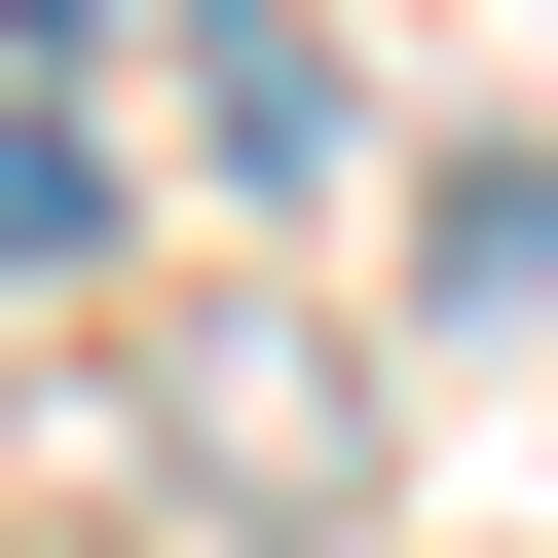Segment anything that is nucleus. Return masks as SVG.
<instances>
[{
  "label": "nucleus",
  "instance_id": "obj_1",
  "mask_svg": "<svg viewBox=\"0 0 558 558\" xmlns=\"http://www.w3.org/2000/svg\"><path fill=\"white\" fill-rule=\"evenodd\" d=\"M75 223H112V186H75V149H38V112H0V260H75Z\"/></svg>",
  "mask_w": 558,
  "mask_h": 558
},
{
  "label": "nucleus",
  "instance_id": "obj_2",
  "mask_svg": "<svg viewBox=\"0 0 558 558\" xmlns=\"http://www.w3.org/2000/svg\"><path fill=\"white\" fill-rule=\"evenodd\" d=\"M0 38H112V0H0Z\"/></svg>",
  "mask_w": 558,
  "mask_h": 558
}]
</instances>
